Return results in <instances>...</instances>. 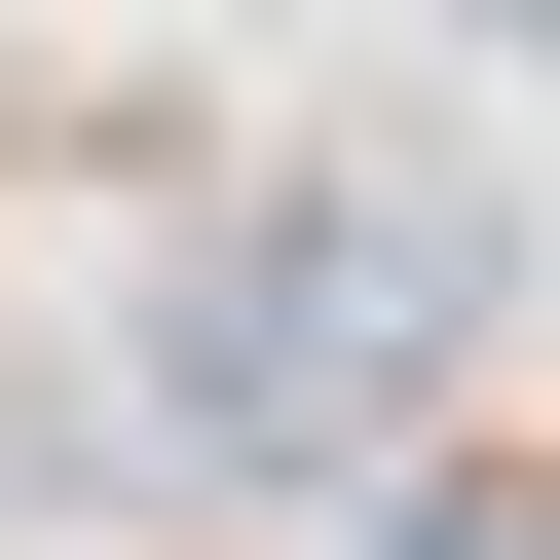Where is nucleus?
<instances>
[{
	"label": "nucleus",
	"instance_id": "1",
	"mask_svg": "<svg viewBox=\"0 0 560 560\" xmlns=\"http://www.w3.org/2000/svg\"><path fill=\"white\" fill-rule=\"evenodd\" d=\"M523 38H560V0H523Z\"/></svg>",
	"mask_w": 560,
	"mask_h": 560
}]
</instances>
